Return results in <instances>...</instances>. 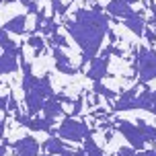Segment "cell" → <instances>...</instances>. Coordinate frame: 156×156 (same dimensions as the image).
<instances>
[{
    "mask_svg": "<svg viewBox=\"0 0 156 156\" xmlns=\"http://www.w3.org/2000/svg\"><path fill=\"white\" fill-rule=\"evenodd\" d=\"M121 23L129 29V31L136 35V37H144V31H146V21H144V16L140 12H136V15L127 16V19H121Z\"/></svg>",
    "mask_w": 156,
    "mask_h": 156,
    "instance_id": "cell-11",
    "label": "cell"
},
{
    "mask_svg": "<svg viewBox=\"0 0 156 156\" xmlns=\"http://www.w3.org/2000/svg\"><path fill=\"white\" fill-rule=\"evenodd\" d=\"M2 2H4V0H0V4H2Z\"/></svg>",
    "mask_w": 156,
    "mask_h": 156,
    "instance_id": "cell-38",
    "label": "cell"
},
{
    "mask_svg": "<svg viewBox=\"0 0 156 156\" xmlns=\"http://www.w3.org/2000/svg\"><path fill=\"white\" fill-rule=\"evenodd\" d=\"M109 58L111 55H94L93 60H90V68L86 70V76L90 78L93 82H97V80H103V78L107 76V70H109Z\"/></svg>",
    "mask_w": 156,
    "mask_h": 156,
    "instance_id": "cell-6",
    "label": "cell"
},
{
    "mask_svg": "<svg viewBox=\"0 0 156 156\" xmlns=\"http://www.w3.org/2000/svg\"><path fill=\"white\" fill-rule=\"evenodd\" d=\"M10 148H12L15 156H39V142L33 136H23L21 140L12 142Z\"/></svg>",
    "mask_w": 156,
    "mask_h": 156,
    "instance_id": "cell-5",
    "label": "cell"
},
{
    "mask_svg": "<svg viewBox=\"0 0 156 156\" xmlns=\"http://www.w3.org/2000/svg\"><path fill=\"white\" fill-rule=\"evenodd\" d=\"M109 23L111 16L105 10H94V8H78L74 12V19H64L62 25L76 41V45L82 49V58L78 66L80 70L84 68L86 62H90L101 51L103 39L111 29Z\"/></svg>",
    "mask_w": 156,
    "mask_h": 156,
    "instance_id": "cell-1",
    "label": "cell"
},
{
    "mask_svg": "<svg viewBox=\"0 0 156 156\" xmlns=\"http://www.w3.org/2000/svg\"><path fill=\"white\" fill-rule=\"evenodd\" d=\"M70 2H74V0H70Z\"/></svg>",
    "mask_w": 156,
    "mask_h": 156,
    "instance_id": "cell-40",
    "label": "cell"
},
{
    "mask_svg": "<svg viewBox=\"0 0 156 156\" xmlns=\"http://www.w3.org/2000/svg\"><path fill=\"white\" fill-rule=\"evenodd\" d=\"M31 90L33 93H37V94H41L43 99H49L51 94H55L54 93V86H51V78L47 76H35L33 78V84H31Z\"/></svg>",
    "mask_w": 156,
    "mask_h": 156,
    "instance_id": "cell-10",
    "label": "cell"
},
{
    "mask_svg": "<svg viewBox=\"0 0 156 156\" xmlns=\"http://www.w3.org/2000/svg\"><path fill=\"white\" fill-rule=\"evenodd\" d=\"M136 123H138V127L142 129V136H144L146 144H152V146H156V127H154V125H148L144 119H138Z\"/></svg>",
    "mask_w": 156,
    "mask_h": 156,
    "instance_id": "cell-15",
    "label": "cell"
},
{
    "mask_svg": "<svg viewBox=\"0 0 156 156\" xmlns=\"http://www.w3.org/2000/svg\"><path fill=\"white\" fill-rule=\"evenodd\" d=\"M55 133L62 138V140H70V142H84L86 136H93L94 129H90L84 121H76L74 117L68 113L66 119L62 121V125L55 129Z\"/></svg>",
    "mask_w": 156,
    "mask_h": 156,
    "instance_id": "cell-3",
    "label": "cell"
},
{
    "mask_svg": "<svg viewBox=\"0 0 156 156\" xmlns=\"http://www.w3.org/2000/svg\"><path fill=\"white\" fill-rule=\"evenodd\" d=\"M0 111H4V115L8 113V97L0 94Z\"/></svg>",
    "mask_w": 156,
    "mask_h": 156,
    "instance_id": "cell-28",
    "label": "cell"
},
{
    "mask_svg": "<svg viewBox=\"0 0 156 156\" xmlns=\"http://www.w3.org/2000/svg\"><path fill=\"white\" fill-rule=\"evenodd\" d=\"M27 10H29V15H37V10H39L37 2H35V0H31V2L27 4Z\"/></svg>",
    "mask_w": 156,
    "mask_h": 156,
    "instance_id": "cell-30",
    "label": "cell"
},
{
    "mask_svg": "<svg viewBox=\"0 0 156 156\" xmlns=\"http://www.w3.org/2000/svg\"><path fill=\"white\" fill-rule=\"evenodd\" d=\"M55 70L62 72V74H68V76H74L80 72V68H74L72 62H55Z\"/></svg>",
    "mask_w": 156,
    "mask_h": 156,
    "instance_id": "cell-20",
    "label": "cell"
},
{
    "mask_svg": "<svg viewBox=\"0 0 156 156\" xmlns=\"http://www.w3.org/2000/svg\"><path fill=\"white\" fill-rule=\"evenodd\" d=\"M16 70H19V58L8 54V51L0 54V76L2 74H12Z\"/></svg>",
    "mask_w": 156,
    "mask_h": 156,
    "instance_id": "cell-14",
    "label": "cell"
},
{
    "mask_svg": "<svg viewBox=\"0 0 156 156\" xmlns=\"http://www.w3.org/2000/svg\"><path fill=\"white\" fill-rule=\"evenodd\" d=\"M90 117H101V119H109L111 113H109L107 109H97V111H93V113H90Z\"/></svg>",
    "mask_w": 156,
    "mask_h": 156,
    "instance_id": "cell-27",
    "label": "cell"
},
{
    "mask_svg": "<svg viewBox=\"0 0 156 156\" xmlns=\"http://www.w3.org/2000/svg\"><path fill=\"white\" fill-rule=\"evenodd\" d=\"M123 2H127V4H138V0H123Z\"/></svg>",
    "mask_w": 156,
    "mask_h": 156,
    "instance_id": "cell-36",
    "label": "cell"
},
{
    "mask_svg": "<svg viewBox=\"0 0 156 156\" xmlns=\"http://www.w3.org/2000/svg\"><path fill=\"white\" fill-rule=\"evenodd\" d=\"M4 29L12 35H25L27 33V15H16L4 23Z\"/></svg>",
    "mask_w": 156,
    "mask_h": 156,
    "instance_id": "cell-12",
    "label": "cell"
},
{
    "mask_svg": "<svg viewBox=\"0 0 156 156\" xmlns=\"http://www.w3.org/2000/svg\"><path fill=\"white\" fill-rule=\"evenodd\" d=\"M107 37H109V41H111V43H113V45H115V43H117V39H119V37H117V33L113 31V29H109V33H107Z\"/></svg>",
    "mask_w": 156,
    "mask_h": 156,
    "instance_id": "cell-31",
    "label": "cell"
},
{
    "mask_svg": "<svg viewBox=\"0 0 156 156\" xmlns=\"http://www.w3.org/2000/svg\"><path fill=\"white\" fill-rule=\"evenodd\" d=\"M154 21H156V15H154Z\"/></svg>",
    "mask_w": 156,
    "mask_h": 156,
    "instance_id": "cell-39",
    "label": "cell"
},
{
    "mask_svg": "<svg viewBox=\"0 0 156 156\" xmlns=\"http://www.w3.org/2000/svg\"><path fill=\"white\" fill-rule=\"evenodd\" d=\"M41 113H43V117H45V119H49V121L54 123L60 115H64L62 101H60L55 94H51L49 99H45V105H43V111H41Z\"/></svg>",
    "mask_w": 156,
    "mask_h": 156,
    "instance_id": "cell-8",
    "label": "cell"
},
{
    "mask_svg": "<svg viewBox=\"0 0 156 156\" xmlns=\"http://www.w3.org/2000/svg\"><path fill=\"white\" fill-rule=\"evenodd\" d=\"M41 33L43 35H54V33H58V23H54V16H49V19H45V23H43V27H41Z\"/></svg>",
    "mask_w": 156,
    "mask_h": 156,
    "instance_id": "cell-21",
    "label": "cell"
},
{
    "mask_svg": "<svg viewBox=\"0 0 156 156\" xmlns=\"http://www.w3.org/2000/svg\"><path fill=\"white\" fill-rule=\"evenodd\" d=\"M105 12L109 16H115V19H127V16L136 15V10L123 0H109V4L105 6Z\"/></svg>",
    "mask_w": 156,
    "mask_h": 156,
    "instance_id": "cell-7",
    "label": "cell"
},
{
    "mask_svg": "<svg viewBox=\"0 0 156 156\" xmlns=\"http://www.w3.org/2000/svg\"><path fill=\"white\" fill-rule=\"evenodd\" d=\"M144 37H146V41H148L150 45L156 43V31H152V29H148V27H146V31H144Z\"/></svg>",
    "mask_w": 156,
    "mask_h": 156,
    "instance_id": "cell-26",
    "label": "cell"
},
{
    "mask_svg": "<svg viewBox=\"0 0 156 156\" xmlns=\"http://www.w3.org/2000/svg\"><path fill=\"white\" fill-rule=\"evenodd\" d=\"M113 127L123 136L127 144L136 150H146V140L142 136V129L138 127V123L132 121H125V119H113Z\"/></svg>",
    "mask_w": 156,
    "mask_h": 156,
    "instance_id": "cell-4",
    "label": "cell"
},
{
    "mask_svg": "<svg viewBox=\"0 0 156 156\" xmlns=\"http://www.w3.org/2000/svg\"><path fill=\"white\" fill-rule=\"evenodd\" d=\"M84 150H86V156H105L103 148L93 140V136H86L84 138Z\"/></svg>",
    "mask_w": 156,
    "mask_h": 156,
    "instance_id": "cell-18",
    "label": "cell"
},
{
    "mask_svg": "<svg viewBox=\"0 0 156 156\" xmlns=\"http://www.w3.org/2000/svg\"><path fill=\"white\" fill-rule=\"evenodd\" d=\"M19 2H21V4H25V6H27V4H29V2H31V0H19Z\"/></svg>",
    "mask_w": 156,
    "mask_h": 156,
    "instance_id": "cell-37",
    "label": "cell"
},
{
    "mask_svg": "<svg viewBox=\"0 0 156 156\" xmlns=\"http://www.w3.org/2000/svg\"><path fill=\"white\" fill-rule=\"evenodd\" d=\"M43 150H45L49 156H58V154H64V152L68 150V146L62 142L60 136H49V138L43 142Z\"/></svg>",
    "mask_w": 156,
    "mask_h": 156,
    "instance_id": "cell-13",
    "label": "cell"
},
{
    "mask_svg": "<svg viewBox=\"0 0 156 156\" xmlns=\"http://www.w3.org/2000/svg\"><path fill=\"white\" fill-rule=\"evenodd\" d=\"M82 101H84V94H78V99H74V103H72L74 107H72V113H70L72 117H76L82 111Z\"/></svg>",
    "mask_w": 156,
    "mask_h": 156,
    "instance_id": "cell-23",
    "label": "cell"
},
{
    "mask_svg": "<svg viewBox=\"0 0 156 156\" xmlns=\"http://www.w3.org/2000/svg\"><path fill=\"white\" fill-rule=\"evenodd\" d=\"M15 113V111H19V103H16V99H15V94L12 93H8V113Z\"/></svg>",
    "mask_w": 156,
    "mask_h": 156,
    "instance_id": "cell-24",
    "label": "cell"
},
{
    "mask_svg": "<svg viewBox=\"0 0 156 156\" xmlns=\"http://www.w3.org/2000/svg\"><path fill=\"white\" fill-rule=\"evenodd\" d=\"M138 76L140 84H148L156 80V49L154 47H138Z\"/></svg>",
    "mask_w": 156,
    "mask_h": 156,
    "instance_id": "cell-2",
    "label": "cell"
},
{
    "mask_svg": "<svg viewBox=\"0 0 156 156\" xmlns=\"http://www.w3.org/2000/svg\"><path fill=\"white\" fill-rule=\"evenodd\" d=\"M133 152H136V148H132V146H121L115 156H133Z\"/></svg>",
    "mask_w": 156,
    "mask_h": 156,
    "instance_id": "cell-25",
    "label": "cell"
},
{
    "mask_svg": "<svg viewBox=\"0 0 156 156\" xmlns=\"http://www.w3.org/2000/svg\"><path fill=\"white\" fill-rule=\"evenodd\" d=\"M133 156H156V148L154 150H136Z\"/></svg>",
    "mask_w": 156,
    "mask_h": 156,
    "instance_id": "cell-29",
    "label": "cell"
},
{
    "mask_svg": "<svg viewBox=\"0 0 156 156\" xmlns=\"http://www.w3.org/2000/svg\"><path fill=\"white\" fill-rule=\"evenodd\" d=\"M74 156H86V150H84V148H82V150H80V148L74 150Z\"/></svg>",
    "mask_w": 156,
    "mask_h": 156,
    "instance_id": "cell-34",
    "label": "cell"
},
{
    "mask_svg": "<svg viewBox=\"0 0 156 156\" xmlns=\"http://www.w3.org/2000/svg\"><path fill=\"white\" fill-rule=\"evenodd\" d=\"M0 47H2L4 51H8V54H12V55H15L16 43L12 41V37H8V31L4 29V27H0Z\"/></svg>",
    "mask_w": 156,
    "mask_h": 156,
    "instance_id": "cell-17",
    "label": "cell"
},
{
    "mask_svg": "<svg viewBox=\"0 0 156 156\" xmlns=\"http://www.w3.org/2000/svg\"><path fill=\"white\" fill-rule=\"evenodd\" d=\"M4 119H0V140H2V138H4Z\"/></svg>",
    "mask_w": 156,
    "mask_h": 156,
    "instance_id": "cell-33",
    "label": "cell"
},
{
    "mask_svg": "<svg viewBox=\"0 0 156 156\" xmlns=\"http://www.w3.org/2000/svg\"><path fill=\"white\" fill-rule=\"evenodd\" d=\"M58 156H74V150H70V152H68V150H66V152H64V154H58Z\"/></svg>",
    "mask_w": 156,
    "mask_h": 156,
    "instance_id": "cell-35",
    "label": "cell"
},
{
    "mask_svg": "<svg viewBox=\"0 0 156 156\" xmlns=\"http://www.w3.org/2000/svg\"><path fill=\"white\" fill-rule=\"evenodd\" d=\"M27 45L33 49V55L37 58V55H41L43 51H45V39L39 37L37 33H35V35H29V39H27Z\"/></svg>",
    "mask_w": 156,
    "mask_h": 156,
    "instance_id": "cell-16",
    "label": "cell"
},
{
    "mask_svg": "<svg viewBox=\"0 0 156 156\" xmlns=\"http://www.w3.org/2000/svg\"><path fill=\"white\" fill-rule=\"evenodd\" d=\"M8 146H10V142H8V140H4L2 144H0V156L6 154V148H8Z\"/></svg>",
    "mask_w": 156,
    "mask_h": 156,
    "instance_id": "cell-32",
    "label": "cell"
},
{
    "mask_svg": "<svg viewBox=\"0 0 156 156\" xmlns=\"http://www.w3.org/2000/svg\"><path fill=\"white\" fill-rule=\"evenodd\" d=\"M49 45L51 47H68L70 43H68V39L64 37V35L54 33V35H49Z\"/></svg>",
    "mask_w": 156,
    "mask_h": 156,
    "instance_id": "cell-22",
    "label": "cell"
},
{
    "mask_svg": "<svg viewBox=\"0 0 156 156\" xmlns=\"http://www.w3.org/2000/svg\"><path fill=\"white\" fill-rule=\"evenodd\" d=\"M25 105H27V113L31 117L39 115L41 111H43V105H45V99L41 97V94L33 93V90H27L25 93Z\"/></svg>",
    "mask_w": 156,
    "mask_h": 156,
    "instance_id": "cell-9",
    "label": "cell"
},
{
    "mask_svg": "<svg viewBox=\"0 0 156 156\" xmlns=\"http://www.w3.org/2000/svg\"><path fill=\"white\" fill-rule=\"evenodd\" d=\"M93 90H94V94L105 97L107 101L117 99V93H115V90H111V88H107V86H103V80H97V82H94V84H93Z\"/></svg>",
    "mask_w": 156,
    "mask_h": 156,
    "instance_id": "cell-19",
    "label": "cell"
}]
</instances>
